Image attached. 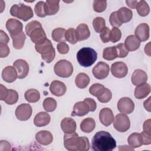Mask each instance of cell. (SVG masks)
<instances>
[{
	"label": "cell",
	"mask_w": 151,
	"mask_h": 151,
	"mask_svg": "<svg viewBox=\"0 0 151 151\" xmlns=\"http://www.w3.org/2000/svg\"><path fill=\"white\" fill-rule=\"evenodd\" d=\"M116 147V142L107 132H97L91 140V148L94 151H111Z\"/></svg>",
	"instance_id": "6da1fadb"
},
{
	"label": "cell",
	"mask_w": 151,
	"mask_h": 151,
	"mask_svg": "<svg viewBox=\"0 0 151 151\" xmlns=\"http://www.w3.org/2000/svg\"><path fill=\"white\" fill-rule=\"evenodd\" d=\"M97 58L96 51L90 47L81 48L77 54V60L78 64L84 67H88L92 65Z\"/></svg>",
	"instance_id": "7a4b0ae2"
},
{
	"label": "cell",
	"mask_w": 151,
	"mask_h": 151,
	"mask_svg": "<svg viewBox=\"0 0 151 151\" xmlns=\"http://www.w3.org/2000/svg\"><path fill=\"white\" fill-rule=\"evenodd\" d=\"M12 16L17 17L24 21H27L34 16L33 11L29 6L24 4H15L10 9Z\"/></svg>",
	"instance_id": "3957f363"
},
{
	"label": "cell",
	"mask_w": 151,
	"mask_h": 151,
	"mask_svg": "<svg viewBox=\"0 0 151 151\" xmlns=\"http://www.w3.org/2000/svg\"><path fill=\"white\" fill-rule=\"evenodd\" d=\"M54 70L57 76L60 77L67 78L72 75L73 66L69 61L61 60L55 64Z\"/></svg>",
	"instance_id": "277c9868"
},
{
	"label": "cell",
	"mask_w": 151,
	"mask_h": 151,
	"mask_svg": "<svg viewBox=\"0 0 151 151\" xmlns=\"http://www.w3.org/2000/svg\"><path fill=\"white\" fill-rule=\"evenodd\" d=\"M113 126L119 132L127 131L130 126V122L128 116L124 114H118L114 119Z\"/></svg>",
	"instance_id": "5b68a950"
},
{
	"label": "cell",
	"mask_w": 151,
	"mask_h": 151,
	"mask_svg": "<svg viewBox=\"0 0 151 151\" xmlns=\"http://www.w3.org/2000/svg\"><path fill=\"white\" fill-rule=\"evenodd\" d=\"M64 147L70 151L78 150L79 136L75 132L70 134H64Z\"/></svg>",
	"instance_id": "8992f818"
},
{
	"label": "cell",
	"mask_w": 151,
	"mask_h": 151,
	"mask_svg": "<svg viewBox=\"0 0 151 151\" xmlns=\"http://www.w3.org/2000/svg\"><path fill=\"white\" fill-rule=\"evenodd\" d=\"M117 109L123 114H130L134 109V104L133 100L127 97L121 98L117 103Z\"/></svg>",
	"instance_id": "52a82bcc"
},
{
	"label": "cell",
	"mask_w": 151,
	"mask_h": 151,
	"mask_svg": "<svg viewBox=\"0 0 151 151\" xmlns=\"http://www.w3.org/2000/svg\"><path fill=\"white\" fill-rule=\"evenodd\" d=\"M32 109L29 104L23 103L19 105L15 110V116L21 121H25L30 118L32 115Z\"/></svg>",
	"instance_id": "ba28073f"
},
{
	"label": "cell",
	"mask_w": 151,
	"mask_h": 151,
	"mask_svg": "<svg viewBox=\"0 0 151 151\" xmlns=\"http://www.w3.org/2000/svg\"><path fill=\"white\" fill-rule=\"evenodd\" d=\"M109 71V65L104 62L100 61L93 67L92 73L97 79L103 80L108 76Z\"/></svg>",
	"instance_id": "9c48e42d"
},
{
	"label": "cell",
	"mask_w": 151,
	"mask_h": 151,
	"mask_svg": "<svg viewBox=\"0 0 151 151\" xmlns=\"http://www.w3.org/2000/svg\"><path fill=\"white\" fill-rule=\"evenodd\" d=\"M111 72L114 77L121 78L124 77L127 75L128 68L124 63L118 61L111 64Z\"/></svg>",
	"instance_id": "30bf717a"
},
{
	"label": "cell",
	"mask_w": 151,
	"mask_h": 151,
	"mask_svg": "<svg viewBox=\"0 0 151 151\" xmlns=\"http://www.w3.org/2000/svg\"><path fill=\"white\" fill-rule=\"evenodd\" d=\"M18 73V78L23 79L25 78L29 73V65L27 62L22 59L17 60L13 64Z\"/></svg>",
	"instance_id": "8fae6325"
},
{
	"label": "cell",
	"mask_w": 151,
	"mask_h": 151,
	"mask_svg": "<svg viewBox=\"0 0 151 151\" xmlns=\"http://www.w3.org/2000/svg\"><path fill=\"white\" fill-rule=\"evenodd\" d=\"M6 28L11 35H17L22 32L23 25L21 22L17 19L9 18L6 22Z\"/></svg>",
	"instance_id": "7c38bea8"
},
{
	"label": "cell",
	"mask_w": 151,
	"mask_h": 151,
	"mask_svg": "<svg viewBox=\"0 0 151 151\" xmlns=\"http://www.w3.org/2000/svg\"><path fill=\"white\" fill-rule=\"evenodd\" d=\"M114 119V114L110 108L105 107L100 110L99 113V119L101 124L104 126H110L113 122Z\"/></svg>",
	"instance_id": "4fadbf2b"
},
{
	"label": "cell",
	"mask_w": 151,
	"mask_h": 151,
	"mask_svg": "<svg viewBox=\"0 0 151 151\" xmlns=\"http://www.w3.org/2000/svg\"><path fill=\"white\" fill-rule=\"evenodd\" d=\"M31 40L36 44H41L47 40V36L42 27H38L33 30L29 36Z\"/></svg>",
	"instance_id": "5bb4252c"
},
{
	"label": "cell",
	"mask_w": 151,
	"mask_h": 151,
	"mask_svg": "<svg viewBox=\"0 0 151 151\" xmlns=\"http://www.w3.org/2000/svg\"><path fill=\"white\" fill-rule=\"evenodd\" d=\"M135 36L140 41H145L149 38V27L146 23L139 24L134 31Z\"/></svg>",
	"instance_id": "9a60e30c"
},
{
	"label": "cell",
	"mask_w": 151,
	"mask_h": 151,
	"mask_svg": "<svg viewBox=\"0 0 151 151\" xmlns=\"http://www.w3.org/2000/svg\"><path fill=\"white\" fill-rule=\"evenodd\" d=\"M60 126L62 130L66 134H70L75 132L77 128L76 121L70 117L64 118L61 122Z\"/></svg>",
	"instance_id": "2e32d148"
},
{
	"label": "cell",
	"mask_w": 151,
	"mask_h": 151,
	"mask_svg": "<svg viewBox=\"0 0 151 151\" xmlns=\"http://www.w3.org/2000/svg\"><path fill=\"white\" fill-rule=\"evenodd\" d=\"M50 90L53 95L60 97L65 93L67 87L63 82L58 80H54L50 84Z\"/></svg>",
	"instance_id": "e0dca14e"
},
{
	"label": "cell",
	"mask_w": 151,
	"mask_h": 151,
	"mask_svg": "<svg viewBox=\"0 0 151 151\" xmlns=\"http://www.w3.org/2000/svg\"><path fill=\"white\" fill-rule=\"evenodd\" d=\"M2 77L3 80L7 83H12L15 81L18 77V73L16 68L12 66H7L5 67L2 72Z\"/></svg>",
	"instance_id": "ac0fdd59"
},
{
	"label": "cell",
	"mask_w": 151,
	"mask_h": 151,
	"mask_svg": "<svg viewBox=\"0 0 151 151\" xmlns=\"http://www.w3.org/2000/svg\"><path fill=\"white\" fill-rule=\"evenodd\" d=\"M35 139L41 145H48L52 143L53 136L51 133L47 130H41L35 134Z\"/></svg>",
	"instance_id": "d6986e66"
},
{
	"label": "cell",
	"mask_w": 151,
	"mask_h": 151,
	"mask_svg": "<svg viewBox=\"0 0 151 151\" xmlns=\"http://www.w3.org/2000/svg\"><path fill=\"white\" fill-rule=\"evenodd\" d=\"M147 80V74L143 70L140 69L135 70L133 73L131 77L132 83L136 86L146 83Z\"/></svg>",
	"instance_id": "ffe728a7"
},
{
	"label": "cell",
	"mask_w": 151,
	"mask_h": 151,
	"mask_svg": "<svg viewBox=\"0 0 151 151\" xmlns=\"http://www.w3.org/2000/svg\"><path fill=\"white\" fill-rule=\"evenodd\" d=\"M90 111L89 108L87 103L83 101L77 102L74 107L71 113L72 116H83Z\"/></svg>",
	"instance_id": "44dd1931"
},
{
	"label": "cell",
	"mask_w": 151,
	"mask_h": 151,
	"mask_svg": "<svg viewBox=\"0 0 151 151\" xmlns=\"http://www.w3.org/2000/svg\"><path fill=\"white\" fill-rule=\"evenodd\" d=\"M149 84L145 83L136 86L134 90V96L137 99H142L147 96L150 93Z\"/></svg>",
	"instance_id": "7402d4cb"
},
{
	"label": "cell",
	"mask_w": 151,
	"mask_h": 151,
	"mask_svg": "<svg viewBox=\"0 0 151 151\" xmlns=\"http://www.w3.org/2000/svg\"><path fill=\"white\" fill-rule=\"evenodd\" d=\"M51 118L48 113L44 111H41L35 116L34 123L37 127H43L48 124Z\"/></svg>",
	"instance_id": "603a6c76"
},
{
	"label": "cell",
	"mask_w": 151,
	"mask_h": 151,
	"mask_svg": "<svg viewBox=\"0 0 151 151\" xmlns=\"http://www.w3.org/2000/svg\"><path fill=\"white\" fill-rule=\"evenodd\" d=\"M124 45L128 51H133L139 48L140 41L135 35H130L126 38Z\"/></svg>",
	"instance_id": "cb8c5ba5"
},
{
	"label": "cell",
	"mask_w": 151,
	"mask_h": 151,
	"mask_svg": "<svg viewBox=\"0 0 151 151\" xmlns=\"http://www.w3.org/2000/svg\"><path fill=\"white\" fill-rule=\"evenodd\" d=\"M35 50L41 55V56L47 55L55 50L52 46V42L48 39H47L43 43L41 44H36L35 45Z\"/></svg>",
	"instance_id": "d4e9b609"
},
{
	"label": "cell",
	"mask_w": 151,
	"mask_h": 151,
	"mask_svg": "<svg viewBox=\"0 0 151 151\" xmlns=\"http://www.w3.org/2000/svg\"><path fill=\"white\" fill-rule=\"evenodd\" d=\"M117 15L122 24L126 23L132 19L133 12L131 9L126 7H122L117 11Z\"/></svg>",
	"instance_id": "484cf974"
},
{
	"label": "cell",
	"mask_w": 151,
	"mask_h": 151,
	"mask_svg": "<svg viewBox=\"0 0 151 151\" xmlns=\"http://www.w3.org/2000/svg\"><path fill=\"white\" fill-rule=\"evenodd\" d=\"M76 30L79 41L86 40L90 36V31L88 27L85 24H80L78 25Z\"/></svg>",
	"instance_id": "4316f807"
},
{
	"label": "cell",
	"mask_w": 151,
	"mask_h": 151,
	"mask_svg": "<svg viewBox=\"0 0 151 151\" xmlns=\"http://www.w3.org/2000/svg\"><path fill=\"white\" fill-rule=\"evenodd\" d=\"M127 142L130 147L133 149L140 147L143 145V139L140 133H132L127 139Z\"/></svg>",
	"instance_id": "83f0119b"
},
{
	"label": "cell",
	"mask_w": 151,
	"mask_h": 151,
	"mask_svg": "<svg viewBox=\"0 0 151 151\" xmlns=\"http://www.w3.org/2000/svg\"><path fill=\"white\" fill-rule=\"evenodd\" d=\"M96 127L94 120L91 117H87L83 119L80 124V129L82 132L88 133H91Z\"/></svg>",
	"instance_id": "f1b7e54d"
},
{
	"label": "cell",
	"mask_w": 151,
	"mask_h": 151,
	"mask_svg": "<svg viewBox=\"0 0 151 151\" xmlns=\"http://www.w3.org/2000/svg\"><path fill=\"white\" fill-rule=\"evenodd\" d=\"M60 1L47 0L45 2V10L47 15H52L57 14L59 10Z\"/></svg>",
	"instance_id": "f546056e"
},
{
	"label": "cell",
	"mask_w": 151,
	"mask_h": 151,
	"mask_svg": "<svg viewBox=\"0 0 151 151\" xmlns=\"http://www.w3.org/2000/svg\"><path fill=\"white\" fill-rule=\"evenodd\" d=\"M90 81V78L87 74L84 73L78 74L75 79V83L77 87L80 88H84L87 87Z\"/></svg>",
	"instance_id": "4dcf8cb0"
},
{
	"label": "cell",
	"mask_w": 151,
	"mask_h": 151,
	"mask_svg": "<svg viewBox=\"0 0 151 151\" xmlns=\"http://www.w3.org/2000/svg\"><path fill=\"white\" fill-rule=\"evenodd\" d=\"M11 37L12 39V45L14 48L19 50L24 47L26 39V36L24 32H21L17 35H11Z\"/></svg>",
	"instance_id": "1f68e13d"
},
{
	"label": "cell",
	"mask_w": 151,
	"mask_h": 151,
	"mask_svg": "<svg viewBox=\"0 0 151 151\" xmlns=\"http://www.w3.org/2000/svg\"><path fill=\"white\" fill-rule=\"evenodd\" d=\"M24 97L29 103H35L40 100V94L37 90L31 88L25 91Z\"/></svg>",
	"instance_id": "d6a6232c"
},
{
	"label": "cell",
	"mask_w": 151,
	"mask_h": 151,
	"mask_svg": "<svg viewBox=\"0 0 151 151\" xmlns=\"http://www.w3.org/2000/svg\"><path fill=\"white\" fill-rule=\"evenodd\" d=\"M136 11L138 14L141 17L147 16L150 12V8L147 3L143 0L137 2L136 5Z\"/></svg>",
	"instance_id": "836d02e7"
},
{
	"label": "cell",
	"mask_w": 151,
	"mask_h": 151,
	"mask_svg": "<svg viewBox=\"0 0 151 151\" xmlns=\"http://www.w3.org/2000/svg\"><path fill=\"white\" fill-rule=\"evenodd\" d=\"M117 57V51L116 47H107L103 50V58L106 60L111 61L113 60Z\"/></svg>",
	"instance_id": "e575fe53"
},
{
	"label": "cell",
	"mask_w": 151,
	"mask_h": 151,
	"mask_svg": "<svg viewBox=\"0 0 151 151\" xmlns=\"http://www.w3.org/2000/svg\"><path fill=\"white\" fill-rule=\"evenodd\" d=\"M42 104L44 110L47 112H52L57 107V101L51 97H47L44 99Z\"/></svg>",
	"instance_id": "d590c367"
},
{
	"label": "cell",
	"mask_w": 151,
	"mask_h": 151,
	"mask_svg": "<svg viewBox=\"0 0 151 151\" xmlns=\"http://www.w3.org/2000/svg\"><path fill=\"white\" fill-rule=\"evenodd\" d=\"M65 39L70 44H75L78 41L76 30L73 28L68 29L65 33Z\"/></svg>",
	"instance_id": "8d00e7d4"
},
{
	"label": "cell",
	"mask_w": 151,
	"mask_h": 151,
	"mask_svg": "<svg viewBox=\"0 0 151 151\" xmlns=\"http://www.w3.org/2000/svg\"><path fill=\"white\" fill-rule=\"evenodd\" d=\"M65 29L63 28H57L52 31L51 37L54 41L56 42H61L65 38Z\"/></svg>",
	"instance_id": "74e56055"
},
{
	"label": "cell",
	"mask_w": 151,
	"mask_h": 151,
	"mask_svg": "<svg viewBox=\"0 0 151 151\" xmlns=\"http://www.w3.org/2000/svg\"><path fill=\"white\" fill-rule=\"evenodd\" d=\"M106 87L99 83L93 84L89 88V93L96 97L100 96L104 91Z\"/></svg>",
	"instance_id": "f35d334b"
},
{
	"label": "cell",
	"mask_w": 151,
	"mask_h": 151,
	"mask_svg": "<svg viewBox=\"0 0 151 151\" xmlns=\"http://www.w3.org/2000/svg\"><path fill=\"white\" fill-rule=\"evenodd\" d=\"M93 27L97 32H100L106 27L105 19L102 17H96L93 21Z\"/></svg>",
	"instance_id": "ab89813d"
},
{
	"label": "cell",
	"mask_w": 151,
	"mask_h": 151,
	"mask_svg": "<svg viewBox=\"0 0 151 151\" xmlns=\"http://www.w3.org/2000/svg\"><path fill=\"white\" fill-rule=\"evenodd\" d=\"M18 100V94L17 91L14 90L9 89L8 90V95L5 99L4 101L9 105L14 104L17 102Z\"/></svg>",
	"instance_id": "60d3db41"
},
{
	"label": "cell",
	"mask_w": 151,
	"mask_h": 151,
	"mask_svg": "<svg viewBox=\"0 0 151 151\" xmlns=\"http://www.w3.org/2000/svg\"><path fill=\"white\" fill-rule=\"evenodd\" d=\"M35 14L39 17H45L47 15L45 10V2L44 1L38 2L34 7Z\"/></svg>",
	"instance_id": "b9f144b4"
},
{
	"label": "cell",
	"mask_w": 151,
	"mask_h": 151,
	"mask_svg": "<svg viewBox=\"0 0 151 151\" xmlns=\"http://www.w3.org/2000/svg\"><path fill=\"white\" fill-rule=\"evenodd\" d=\"M111 97L112 93L111 91L109 89L106 88L103 93L97 98L100 102L103 103H108L111 99Z\"/></svg>",
	"instance_id": "7bdbcfd3"
},
{
	"label": "cell",
	"mask_w": 151,
	"mask_h": 151,
	"mask_svg": "<svg viewBox=\"0 0 151 151\" xmlns=\"http://www.w3.org/2000/svg\"><path fill=\"white\" fill-rule=\"evenodd\" d=\"M122 37V32L118 28L116 27H113L110 31V41L114 43L119 41Z\"/></svg>",
	"instance_id": "ee69618b"
},
{
	"label": "cell",
	"mask_w": 151,
	"mask_h": 151,
	"mask_svg": "<svg viewBox=\"0 0 151 151\" xmlns=\"http://www.w3.org/2000/svg\"><path fill=\"white\" fill-rule=\"evenodd\" d=\"M93 9L97 12H102L106 9L107 2L106 1H94Z\"/></svg>",
	"instance_id": "f6af8a7d"
},
{
	"label": "cell",
	"mask_w": 151,
	"mask_h": 151,
	"mask_svg": "<svg viewBox=\"0 0 151 151\" xmlns=\"http://www.w3.org/2000/svg\"><path fill=\"white\" fill-rule=\"evenodd\" d=\"M90 143L87 137L82 136L79 137V151H87L90 149Z\"/></svg>",
	"instance_id": "bcb514c9"
},
{
	"label": "cell",
	"mask_w": 151,
	"mask_h": 151,
	"mask_svg": "<svg viewBox=\"0 0 151 151\" xmlns=\"http://www.w3.org/2000/svg\"><path fill=\"white\" fill-rule=\"evenodd\" d=\"M115 47H116V51H117V57L124 58L128 55L129 51L126 48L124 44L120 43V44H118L117 45H116Z\"/></svg>",
	"instance_id": "7dc6e473"
},
{
	"label": "cell",
	"mask_w": 151,
	"mask_h": 151,
	"mask_svg": "<svg viewBox=\"0 0 151 151\" xmlns=\"http://www.w3.org/2000/svg\"><path fill=\"white\" fill-rule=\"evenodd\" d=\"M41 23L37 21H32L27 24L25 27V32L28 36H29L31 32L38 27H41Z\"/></svg>",
	"instance_id": "c3c4849f"
},
{
	"label": "cell",
	"mask_w": 151,
	"mask_h": 151,
	"mask_svg": "<svg viewBox=\"0 0 151 151\" xmlns=\"http://www.w3.org/2000/svg\"><path fill=\"white\" fill-rule=\"evenodd\" d=\"M109 21H110V23L111 25V26L113 27L118 28L122 25V23L119 21V19L117 17V11L113 12L110 14V18H109Z\"/></svg>",
	"instance_id": "681fc988"
},
{
	"label": "cell",
	"mask_w": 151,
	"mask_h": 151,
	"mask_svg": "<svg viewBox=\"0 0 151 151\" xmlns=\"http://www.w3.org/2000/svg\"><path fill=\"white\" fill-rule=\"evenodd\" d=\"M100 37L104 43L108 42L110 41V30L108 27H105L100 32Z\"/></svg>",
	"instance_id": "f907efd6"
},
{
	"label": "cell",
	"mask_w": 151,
	"mask_h": 151,
	"mask_svg": "<svg viewBox=\"0 0 151 151\" xmlns=\"http://www.w3.org/2000/svg\"><path fill=\"white\" fill-rule=\"evenodd\" d=\"M57 48L60 54H65L69 51V46L64 42H60L57 45Z\"/></svg>",
	"instance_id": "816d5d0a"
},
{
	"label": "cell",
	"mask_w": 151,
	"mask_h": 151,
	"mask_svg": "<svg viewBox=\"0 0 151 151\" xmlns=\"http://www.w3.org/2000/svg\"><path fill=\"white\" fill-rule=\"evenodd\" d=\"M0 51L1 58L6 57L9 54V48L7 44H0Z\"/></svg>",
	"instance_id": "f5cc1de1"
},
{
	"label": "cell",
	"mask_w": 151,
	"mask_h": 151,
	"mask_svg": "<svg viewBox=\"0 0 151 151\" xmlns=\"http://www.w3.org/2000/svg\"><path fill=\"white\" fill-rule=\"evenodd\" d=\"M84 101H85L88 106L90 111H94L96 109L97 105L96 101L91 98H86L84 99Z\"/></svg>",
	"instance_id": "db71d44e"
},
{
	"label": "cell",
	"mask_w": 151,
	"mask_h": 151,
	"mask_svg": "<svg viewBox=\"0 0 151 151\" xmlns=\"http://www.w3.org/2000/svg\"><path fill=\"white\" fill-rule=\"evenodd\" d=\"M55 50H54L52 51H51L49 54L41 56V58L45 63H50L51 61H53V60L55 58Z\"/></svg>",
	"instance_id": "11a10c76"
},
{
	"label": "cell",
	"mask_w": 151,
	"mask_h": 151,
	"mask_svg": "<svg viewBox=\"0 0 151 151\" xmlns=\"http://www.w3.org/2000/svg\"><path fill=\"white\" fill-rule=\"evenodd\" d=\"M142 139H143V145H148L151 143V134L147 133L145 132H142L141 133Z\"/></svg>",
	"instance_id": "9f6ffc18"
},
{
	"label": "cell",
	"mask_w": 151,
	"mask_h": 151,
	"mask_svg": "<svg viewBox=\"0 0 151 151\" xmlns=\"http://www.w3.org/2000/svg\"><path fill=\"white\" fill-rule=\"evenodd\" d=\"M0 99L1 100L4 101L8 95V90L2 84H0Z\"/></svg>",
	"instance_id": "6f0895ef"
},
{
	"label": "cell",
	"mask_w": 151,
	"mask_h": 151,
	"mask_svg": "<svg viewBox=\"0 0 151 151\" xmlns=\"http://www.w3.org/2000/svg\"><path fill=\"white\" fill-rule=\"evenodd\" d=\"M9 42V37L8 35L3 31H0V44H7Z\"/></svg>",
	"instance_id": "680465c9"
},
{
	"label": "cell",
	"mask_w": 151,
	"mask_h": 151,
	"mask_svg": "<svg viewBox=\"0 0 151 151\" xmlns=\"http://www.w3.org/2000/svg\"><path fill=\"white\" fill-rule=\"evenodd\" d=\"M143 132L150 134H151V130H150V119H148L146 120L143 126Z\"/></svg>",
	"instance_id": "91938a15"
},
{
	"label": "cell",
	"mask_w": 151,
	"mask_h": 151,
	"mask_svg": "<svg viewBox=\"0 0 151 151\" xmlns=\"http://www.w3.org/2000/svg\"><path fill=\"white\" fill-rule=\"evenodd\" d=\"M0 146L1 150H9L11 149V145L6 140H1Z\"/></svg>",
	"instance_id": "94428289"
},
{
	"label": "cell",
	"mask_w": 151,
	"mask_h": 151,
	"mask_svg": "<svg viewBox=\"0 0 151 151\" xmlns=\"http://www.w3.org/2000/svg\"><path fill=\"white\" fill-rule=\"evenodd\" d=\"M137 2H138L137 1H129V0L126 1V3L127 5V6L132 9L136 8Z\"/></svg>",
	"instance_id": "6125c7cd"
},
{
	"label": "cell",
	"mask_w": 151,
	"mask_h": 151,
	"mask_svg": "<svg viewBox=\"0 0 151 151\" xmlns=\"http://www.w3.org/2000/svg\"><path fill=\"white\" fill-rule=\"evenodd\" d=\"M150 97H149L147 100H145L144 102V107L146 110L148 111H150Z\"/></svg>",
	"instance_id": "be15d7a7"
},
{
	"label": "cell",
	"mask_w": 151,
	"mask_h": 151,
	"mask_svg": "<svg viewBox=\"0 0 151 151\" xmlns=\"http://www.w3.org/2000/svg\"><path fill=\"white\" fill-rule=\"evenodd\" d=\"M150 42H149L147 45H146L145 48V53L148 55L149 56H150Z\"/></svg>",
	"instance_id": "e7e4bbea"
}]
</instances>
